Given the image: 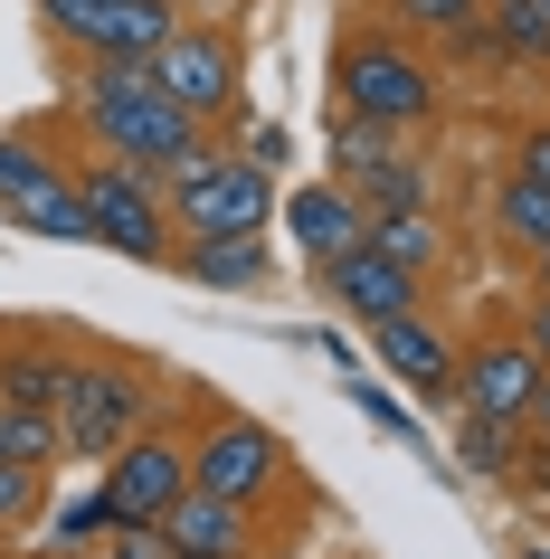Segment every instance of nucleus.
Wrapping results in <instances>:
<instances>
[{
    "mask_svg": "<svg viewBox=\"0 0 550 559\" xmlns=\"http://www.w3.org/2000/svg\"><path fill=\"white\" fill-rule=\"evenodd\" d=\"M323 285H332V304H342L351 323H389V313H418V304H428V275L399 265L389 247H371V237H361L351 257L323 265Z\"/></svg>",
    "mask_w": 550,
    "mask_h": 559,
    "instance_id": "nucleus-11",
    "label": "nucleus"
},
{
    "mask_svg": "<svg viewBox=\"0 0 550 559\" xmlns=\"http://www.w3.org/2000/svg\"><path fill=\"white\" fill-rule=\"evenodd\" d=\"M152 408H162L152 370H133V360H77V389L58 399V437H67L77 465H105L115 445H133L152 427Z\"/></svg>",
    "mask_w": 550,
    "mask_h": 559,
    "instance_id": "nucleus-4",
    "label": "nucleus"
},
{
    "mask_svg": "<svg viewBox=\"0 0 550 559\" xmlns=\"http://www.w3.org/2000/svg\"><path fill=\"white\" fill-rule=\"evenodd\" d=\"M0 218L58 247H95L86 237V200H77V162H48L30 133H0Z\"/></svg>",
    "mask_w": 550,
    "mask_h": 559,
    "instance_id": "nucleus-6",
    "label": "nucleus"
},
{
    "mask_svg": "<svg viewBox=\"0 0 550 559\" xmlns=\"http://www.w3.org/2000/svg\"><path fill=\"white\" fill-rule=\"evenodd\" d=\"M77 123H86L95 152L143 162L152 180H172L190 152H209V123L180 115L172 95L152 86V67H86V86H77Z\"/></svg>",
    "mask_w": 550,
    "mask_h": 559,
    "instance_id": "nucleus-1",
    "label": "nucleus"
},
{
    "mask_svg": "<svg viewBox=\"0 0 550 559\" xmlns=\"http://www.w3.org/2000/svg\"><path fill=\"white\" fill-rule=\"evenodd\" d=\"M493 228H503V247L541 257V247H550V180L503 171V190H493Z\"/></svg>",
    "mask_w": 550,
    "mask_h": 559,
    "instance_id": "nucleus-18",
    "label": "nucleus"
},
{
    "mask_svg": "<svg viewBox=\"0 0 550 559\" xmlns=\"http://www.w3.org/2000/svg\"><path fill=\"white\" fill-rule=\"evenodd\" d=\"M77 200H86V237L95 247H115L133 265H172L180 228H172V200H162V180L143 162H115V152H95L86 171H77Z\"/></svg>",
    "mask_w": 550,
    "mask_h": 559,
    "instance_id": "nucleus-3",
    "label": "nucleus"
},
{
    "mask_svg": "<svg viewBox=\"0 0 550 559\" xmlns=\"http://www.w3.org/2000/svg\"><path fill=\"white\" fill-rule=\"evenodd\" d=\"M371 247H389L399 265H418V275H428V265L446 257V228H436L428 209H379V218H371Z\"/></svg>",
    "mask_w": 550,
    "mask_h": 559,
    "instance_id": "nucleus-21",
    "label": "nucleus"
},
{
    "mask_svg": "<svg viewBox=\"0 0 550 559\" xmlns=\"http://www.w3.org/2000/svg\"><path fill=\"white\" fill-rule=\"evenodd\" d=\"M276 218H285V237L304 247V265H332V257H351V247L371 237V209L351 200L342 180H304L294 200H276Z\"/></svg>",
    "mask_w": 550,
    "mask_h": 559,
    "instance_id": "nucleus-13",
    "label": "nucleus"
},
{
    "mask_svg": "<svg viewBox=\"0 0 550 559\" xmlns=\"http://www.w3.org/2000/svg\"><path fill=\"white\" fill-rule=\"evenodd\" d=\"M105 522H115V512H105V484H95L86 502H67V512H58V550H77V540H86V531H105Z\"/></svg>",
    "mask_w": 550,
    "mask_h": 559,
    "instance_id": "nucleus-26",
    "label": "nucleus"
},
{
    "mask_svg": "<svg viewBox=\"0 0 550 559\" xmlns=\"http://www.w3.org/2000/svg\"><path fill=\"white\" fill-rule=\"evenodd\" d=\"M456 465L465 474H513L522 465V427H513V417H475V408H465L456 417Z\"/></svg>",
    "mask_w": 550,
    "mask_h": 559,
    "instance_id": "nucleus-20",
    "label": "nucleus"
},
{
    "mask_svg": "<svg viewBox=\"0 0 550 559\" xmlns=\"http://www.w3.org/2000/svg\"><path fill=\"white\" fill-rule=\"evenodd\" d=\"M351 200L371 209V218H379V209H428V162H408V152H389V162H379V171L361 180Z\"/></svg>",
    "mask_w": 550,
    "mask_h": 559,
    "instance_id": "nucleus-23",
    "label": "nucleus"
},
{
    "mask_svg": "<svg viewBox=\"0 0 550 559\" xmlns=\"http://www.w3.org/2000/svg\"><path fill=\"white\" fill-rule=\"evenodd\" d=\"M190 484L219 502H247L257 512L276 484H285V445L266 437L257 417H209L200 437H190Z\"/></svg>",
    "mask_w": 550,
    "mask_h": 559,
    "instance_id": "nucleus-9",
    "label": "nucleus"
},
{
    "mask_svg": "<svg viewBox=\"0 0 550 559\" xmlns=\"http://www.w3.org/2000/svg\"><path fill=\"white\" fill-rule=\"evenodd\" d=\"M162 540H172L180 559H247V540H257V512L247 502H219V493H190L162 512Z\"/></svg>",
    "mask_w": 550,
    "mask_h": 559,
    "instance_id": "nucleus-15",
    "label": "nucleus"
},
{
    "mask_svg": "<svg viewBox=\"0 0 550 559\" xmlns=\"http://www.w3.org/2000/svg\"><path fill=\"white\" fill-rule=\"evenodd\" d=\"M172 257H180V275H190V285H209V295H247V285H266L257 237H180Z\"/></svg>",
    "mask_w": 550,
    "mask_h": 559,
    "instance_id": "nucleus-17",
    "label": "nucleus"
},
{
    "mask_svg": "<svg viewBox=\"0 0 550 559\" xmlns=\"http://www.w3.org/2000/svg\"><path fill=\"white\" fill-rule=\"evenodd\" d=\"M371 332V352H379V370L389 380H408L418 399H436V389H456V342L428 323V304L418 313H389V323H361Z\"/></svg>",
    "mask_w": 550,
    "mask_h": 559,
    "instance_id": "nucleus-14",
    "label": "nucleus"
},
{
    "mask_svg": "<svg viewBox=\"0 0 550 559\" xmlns=\"http://www.w3.org/2000/svg\"><path fill=\"white\" fill-rule=\"evenodd\" d=\"M180 493H190V445L162 437V427H143L133 445L105 455V512H115V531H162V512Z\"/></svg>",
    "mask_w": 550,
    "mask_h": 559,
    "instance_id": "nucleus-8",
    "label": "nucleus"
},
{
    "mask_svg": "<svg viewBox=\"0 0 550 559\" xmlns=\"http://www.w3.org/2000/svg\"><path fill=\"white\" fill-rule=\"evenodd\" d=\"M152 86L172 95L180 115H200L209 133L237 115V38L229 29H209V20H180L172 29V48L152 58Z\"/></svg>",
    "mask_w": 550,
    "mask_h": 559,
    "instance_id": "nucleus-7",
    "label": "nucleus"
},
{
    "mask_svg": "<svg viewBox=\"0 0 550 559\" xmlns=\"http://www.w3.org/2000/svg\"><path fill=\"white\" fill-rule=\"evenodd\" d=\"M38 502H48V474L38 465H0V531L38 522Z\"/></svg>",
    "mask_w": 550,
    "mask_h": 559,
    "instance_id": "nucleus-25",
    "label": "nucleus"
},
{
    "mask_svg": "<svg viewBox=\"0 0 550 559\" xmlns=\"http://www.w3.org/2000/svg\"><path fill=\"white\" fill-rule=\"evenodd\" d=\"M172 10H180V20H190V10H229V0H172Z\"/></svg>",
    "mask_w": 550,
    "mask_h": 559,
    "instance_id": "nucleus-33",
    "label": "nucleus"
},
{
    "mask_svg": "<svg viewBox=\"0 0 550 559\" xmlns=\"http://www.w3.org/2000/svg\"><path fill=\"white\" fill-rule=\"evenodd\" d=\"M332 95L342 115L389 123V133H418L436 115V67L408 48V29H351L342 58H332Z\"/></svg>",
    "mask_w": 550,
    "mask_h": 559,
    "instance_id": "nucleus-2",
    "label": "nucleus"
},
{
    "mask_svg": "<svg viewBox=\"0 0 550 559\" xmlns=\"http://www.w3.org/2000/svg\"><path fill=\"white\" fill-rule=\"evenodd\" d=\"M389 152H399V133H389V123H361V115L332 123V171H342V190H361Z\"/></svg>",
    "mask_w": 550,
    "mask_h": 559,
    "instance_id": "nucleus-22",
    "label": "nucleus"
},
{
    "mask_svg": "<svg viewBox=\"0 0 550 559\" xmlns=\"http://www.w3.org/2000/svg\"><path fill=\"white\" fill-rule=\"evenodd\" d=\"M522 332H531V352L550 360V295H531V313H522Z\"/></svg>",
    "mask_w": 550,
    "mask_h": 559,
    "instance_id": "nucleus-32",
    "label": "nucleus"
},
{
    "mask_svg": "<svg viewBox=\"0 0 550 559\" xmlns=\"http://www.w3.org/2000/svg\"><path fill=\"white\" fill-rule=\"evenodd\" d=\"M67 437H58V408H20V399H0V465H58Z\"/></svg>",
    "mask_w": 550,
    "mask_h": 559,
    "instance_id": "nucleus-19",
    "label": "nucleus"
},
{
    "mask_svg": "<svg viewBox=\"0 0 550 559\" xmlns=\"http://www.w3.org/2000/svg\"><path fill=\"white\" fill-rule=\"evenodd\" d=\"M541 370H550V360L531 352V332H484V342H465V352H456V408L513 417V427H522V408H531Z\"/></svg>",
    "mask_w": 550,
    "mask_h": 559,
    "instance_id": "nucleus-10",
    "label": "nucleus"
},
{
    "mask_svg": "<svg viewBox=\"0 0 550 559\" xmlns=\"http://www.w3.org/2000/svg\"><path fill=\"white\" fill-rule=\"evenodd\" d=\"M389 20H399L408 38H465L484 20V0H389Z\"/></svg>",
    "mask_w": 550,
    "mask_h": 559,
    "instance_id": "nucleus-24",
    "label": "nucleus"
},
{
    "mask_svg": "<svg viewBox=\"0 0 550 559\" xmlns=\"http://www.w3.org/2000/svg\"><path fill=\"white\" fill-rule=\"evenodd\" d=\"M162 200H172V228L180 237H257L276 218V180L257 162H229V152H190L172 180H162Z\"/></svg>",
    "mask_w": 550,
    "mask_h": 559,
    "instance_id": "nucleus-5",
    "label": "nucleus"
},
{
    "mask_svg": "<svg viewBox=\"0 0 550 559\" xmlns=\"http://www.w3.org/2000/svg\"><path fill=\"white\" fill-rule=\"evenodd\" d=\"M95 10H105V0H38V20H48L58 38H77V29L95 20Z\"/></svg>",
    "mask_w": 550,
    "mask_h": 559,
    "instance_id": "nucleus-28",
    "label": "nucleus"
},
{
    "mask_svg": "<svg viewBox=\"0 0 550 559\" xmlns=\"http://www.w3.org/2000/svg\"><path fill=\"white\" fill-rule=\"evenodd\" d=\"M172 29H180L172 0H105L86 29L67 38V48H77L86 67H152L162 48H172Z\"/></svg>",
    "mask_w": 550,
    "mask_h": 559,
    "instance_id": "nucleus-12",
    "label": "nucleus"
},
{
    "mask_svg": "<svg viewBox=\"0 0 550 559\" xmlns=\"http://www.w3.org/2000/svg\"><path fill=\"white\" fill-rule=\"evenodd\" d=\"M67 389H77V360L58 342H0V399H20V408H58Z\"/></svg>",
    "mask_w": 550,
    "mask_h": 559,
    "instance_id": "nucleus-16",
    "label": "nucleus"
},
{
    "mask_svg": "<svg viewBox=\"0 0 550 559\" xmlns=\"http://www.w3.org/2000/svg\"><path fill=\"white\" fill-rule=\"evenodd\" d=\"M513 171L550 180V123H531V133H522V152H513Z\"/></svg>",
    "mask_w": 550,
    "mask_h": 559,
    "instance_id": "nucleus-29",
    "label": "nucleus"
},
{
    "mask_svg": "<svg viewBox=\"0 0 550 559\" xmlns=\"http://www.w3.org/2000/svg\"><path fill=\"white\" fill-rule=\"evenodd\" d=\"M522 437H550V370H541V389H531V408H522Z\"/></svg>",
    "mask_w": 550,
    "mask_h": 559,
    "instance_id": "nucleus-31",
    "label": "nucleus"
},
{
    "mask_svg": "<svg viewBox=\"0 0 550 559\" xmlns=\"http://www.w3.org/2000/svg\"><path fill=\"white\" fill-rule=\"evenodd\" d=\"M513 474L531 484V493H550V437H541V445H522V465H513Z\"/></svg>",
    "mask_w": 550,
    "mask_h": 559,
    "instance_id": "nucleus-30",
    "label": "nucleus"
},
{
    "mask_svg": "<svg viewBox=\"0 0 550 559\" xmlns=\"http://www.w3.org/2000/svg\"><path fill=\"white\" fill-rule=\"evenodd\" d=\"M541 10H550V0H541Z\"/></svg>",
    "mask_w": 550,
    "mask_h": 559,
    "instance_id": "nucleus-34",
    "label": "nucleus"
},
{
    "mask_svg": "<svg viewBox=\"0 0 550 559\" xmlns=\"http://www.w3.org/2000/svg\"><path fill=\"white\" fill-rule=\"evenodd\" d=\"M105 559H180V550L162 540V531H115V540H105Z\"/></svg>",
    "mask_w": 550,
    "mask_h": 559,
    "instance_id": "nucleus-27",
    "label": "nucleus"
}]
</instances>
